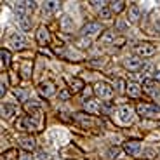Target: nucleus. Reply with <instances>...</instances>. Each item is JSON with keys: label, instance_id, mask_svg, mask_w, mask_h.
Returning <instances> with one entry per match:
<instances>
[{"label": "nucleus", "instance_id": "nucleus-1", "mask_svg": "<svg viewBox=\"0 0 160 160\" xmlns=\"http://www.w3.org/2000/svg\"><path fill=\"white\" fill-rule=\"evenodd\" d=\"M138 113L144 118H160V106L152 103H139L138 104Z\"/></svg>", "mask_w": 160, "mask_h": 160}, {"label": "nucleus", "instance_id": "nucleus-2", "mask_svg": "<svg viewBox=\"0 0 160 160\" xmlns=\"http://www.w3.org/2000/svg\"><path fill=\"white\" fill-rule=\"evenodd\" d=\"M134 52H136L139 58H152L157 52V47L150 42H139V44L134 45Z\"/></svg>", "mask_w": 160, "mask_h": 160}, {"label": "nucleus", "instance_id": "nucleus-3", "mask_svg": "<svg viewBox=\"0 0 160 160\" xmlns=\"http://www.w3.org/2000/svg\"><path fill=\"white\" fill-rule=\"evenodd\" d=\"M113 87L112 85H108L106 82H98L96 85H94V94H96L98 98H101V99H110V98L113 96Z\"/></svg>", "mask_w": 160, "mask_h": 160}, {"label": "nucleus", "instance_id": "nucleus-4", "mask_svg": "<svg viewBox=\"0 0 160 160\" xmlns=\"http://www.w3.org/2000/svg\"><path fill=\"white\" fill-rule=\"evenodd\" d=\"M143 91L146 92L150 98H153V99H160V89H158V85H157V80L146 78L143 82Z\"/></svg>", "mask_w": 160, "mask_h": 160}, {"label": "nucleus", "instance_id": "nucleus-5", "mask_svg": "<svg viewBox=\"0 0 160 160\" xmlns=\"http://www.w3.org/2000/svg\"><path fill=\"white\" fill-rule=\"evenodd\" d=\"M124 66L127 70H131V72H139V70L144 68V61L139 56H129V58H125Z\"/></svg>", "mask_w": 160, "mask_h": 160}, {"label": "nucleus", "instance_id": "nucleus-6", "mask_svg": "<svg viewBox=\"0 0 160 160\" xmlns=\"http://www.w3.org/2000/svg\"><path fill=\"white\" fill-rule=\"evenodd\" d=\"M37 7V2H30V0H24V2H18L16 5V12L18 16H30Z\"/></svg>", "mask_w": 160, "mask_h": 160}, {"label": "nucleus", "instance_id": "nucleus-7", "mask_svg": "<svg viewBox=\"0 0 160 160\" xmlns=\"http://www.w3.org/2000/svg\"><path fill=\"white\" fill-rule=\"evenodd\" d=\"M103 32V26H101V23H96V21H92V23H87L82 28V37H87V38H91V37L98 35V33Z\"/></svg>", "mask_w": 160, "mask_h": 160}, {"label": "nucleus", "instance_id": "nucleus-8", "mask_svg": "<svg viewBox=\"0 0 160 160\" xmlns=\"http://www.w3.org/2000/svg\"><path fill=\"white\" fill-rule=\"evenodd\" d=\"M35 115H38V113H35ZM35 115H26L23 118V127L26 129V131H30V132H37V131H40V120L37 118Z\"/></svg>", "mask_w": 160, "mask_h": 160}, {"label": "nucleus", "instance_id": "nucleus-9", "mask_svg": "<svg viewBox=\"0 0 160 160\" xmlns=\"http://www.w3.org/2000/svg\"><path fill=\"white\" fill-rule=\"evenodd\" d=\"M124 150H125V153H129L131 157H136L138 153L141 152V143H139V141H136V139L127 141V143L124 144Z\"/></svg>", "mask_w": 160, "mask_h": 160}, {"label": "nucleus", "instance_id": "nucleus-10", "mask_svg": "<svg viewBox=\"0 0 160 160\" xmlns=\"http://www.w3.org/2000/svg\"><path fill=\"white\" fill-rule=\"evenodd\" d=\"M118 118L124 122V124H131L132 118H134V112H132L131 106H122L118 110Z\"/></svg>", "mask_w": 160, "mask_h": 160}, {"label": "nucleus", "instance_id": "nucleus-11", "mask_svg": "<svg viewBox=\"0 0 160 160\" xmlns=\"http://www.w3.org/2000/svg\"><path fill=\"white\" fill-rule=\"evenodd\" d=\"M141 91H143V87L138 82H127V91H125V94H129V98H139Z\"/></svg>", "mask_w": 160, "mask_h": 160}, {"label": "nucleus", "instance_id": "nucleus-12", "mask_svg": "<svg viewBox=\"0 0 160 160\" xmlns=\"http://www.w3.org/2000/svg\"><path fill=\"white\" fill-rule=\"evenodd\" d=\"M37 40H38L40 45H47L49 40H51V33H49V30L45 28V26H40L38 32H37Z\"/></svg>", "mask_w": 160, "mask_h": 160}, {"label": "nucleus", "instance_id": "nucleus-13", "mask_svg": "<svg viewBox=\"0 0 160 160\" xmlns=\"http://www.w3.org/2000/svg\"><path fill=\"white\" fill-rule=\"evenodd\" d=\"M84 108L87 113L94 115V113H99L101 106H99V101H96V99H84Z\"/></svg>", "mask_w": 160, "mask_h": 160}, {"label": "nucleus", "instance_id": "nucleus-14", "mask_svg": "<svg viewBox=\"0 0 160 160\" xmlns=\"http://www.w3.org/2000/svg\"><path fill=\"white\" fill-rule=\"evenodd\" d=\"M19 146H21L23 150H26V152H33V150L37 148V141L33 139L32 136L23 138V139H21V143H19Z\"/></svg>", "mask_w": 160, "mask_h": 160}, {"label": "nucleus", "instance_id": "nucleus-15", "mask_svg": "<svg viewBox=\"0 0 160 160\" xmlns=\"http://www.w3.org/2000/svg\"><path fill=\"white\" fill-rule=\"evenodd\" d=\"M54 85L51 84V82H44V84H40V87H38V92L42 94L44 98H49V96H52L54 94Z\"/></svg>", "mask_w": 160, "mask_h": 160}, {"label": "nucleus", "instance_id": "nucleus-16", "mask_svg": "<svg viewBox=\"0 0 160 160\" xmlns=\"http://www.w3.org/2000/svg\"><path fill=\"white\" fill-rule=\"evenodd\" d=\"M11 45L14 49H23L24 47V37L21 35V33H14V35L11 37Z\"/></svg>", "mask_w": 160, "mask_h": 160}, {"label": "nucleus", "instance_id": "nucleus-17", "mask_svg": "<svg viewBox=\"0 0 160 160\" xmlns=\"http://www.w3.org/2000/svg\"><path fill=\"white\" fill-rule=\"evenodd\" d=\"M59 11V2H56V0H49V2H45L44 4V12L45 14H52V12Z\"/></svg>", "mask_w": 160, "mask_h": 160}, {"label": "nucleus", "instance_id": "nucleus-18", "mask_svg": "<svg viewBox=\"0 0 160 160\" xmlns=\"http://www.w3.org/2000/svg\"><path fill=\"white\" fill-rule=\"evenodd\" d=\"M24 110L30 113V115H35V113H40V104L37 101H26L24 103Z\"/></svg>", "mask_w": 160, "mask_h": 160}, {"label": "nucleus", "instance_id": "nucleus-19", "mask_svg": "<svg viewBox=\"0 0 160 160\" xmlns=\"http://www.w3.org/2000/svg\"><path fill=\"white\" fill-rule=\"evenodd\" d=\"M115 40H117V35L112 30H106V32L101 35V42H103V44H115Z\"/></svg>", "mask_w": 160, "mask_h": 160}, {"label": "nucleus", "instance_id": "nucleus-20", "mask_svg": "<svg viewBox=\"0 0 160 160\" xmlns=\"http://www.w3.org/2000/svg\"><path fill=\"white\" fill-rule=\"evenodd\" d=\"M18 21H19V26L23 32H28L32 28V18L30 16H18Z\"/></svg>", "mask_w": 160, "mask_h": 160}, {"label": "nucleus", "instance_id": "nucleus-21", "mask_svg": "<svg viewBox=\"0 0 160 160\" xmlns=\"http://www.w3.org/2000/svg\"><path fill=\"white\" fill-rule=\"evenodd\" d=\"M139 16H141L139 7H138V5H132V7L129 9V21H131V23H136V21L139 19Z\"/></svg>", "mask_w": 160, "mask_h": 160}, {"label": "nucleus", "instance_id": "nucleus-22", "mask_svg": "<svg viewBox=\"0 0 160 160\" xmlns=\"http://www.w3.org/2000/svg\"><path fill=\"white\" fill-rule=\"evenodd\" d=\"M124 9H125V2H122V0H118V2H110V11L115 12V14L122 12Z\"/></svg>", "mask_w": 160, "mask_h": 160}, {"label": "nucleus", "instance_id": "nucleus-23", "mask_svg": "<svg viewBox=\"0 0 160 160\" xmlns=\"http://www.w3.org/2000/svg\"><path fill=\"white\" fill-rule=\"evenodd\" d=\"M61 28H63V32H72L73 30V21L70 19L68 16H63L61 18Z\"/></svg>", "mask_w": 160, "mask_h": 160}, {"label": "nucleus", "instance_id": "nucleus-24", "mask_svg": "<svg viewBox=\"0 0 160 160\" xmlns=\"http://www.w3.org/2000/svg\"><path fill=\"white\" fill-rule=\"evenodd\" d=\"M14 113H16V108H14L12 104H2V117H5V118H11Z\"/></svg>", "mask_w": 160, "mask_h": 160}, {"label": "nucleus", "instance_id": "nucleus-25", "mask_svg": "<svg viewBox=\"0 0 160 160\" xmlns=\"http://www.w3.org/2000/svg\"><path fill=\"white\" fill-rule=\"evenodd\" d=\"M0 58H2V66L7 68L9 63H11V52H9L7 49H2V51H0Z\"/></svg>", "mask_w": 160, "mask_h": 160}, {"label": "nucleus", "instance_id": "nucleus-26", "mask_svg": "<svg viewBox=\"0 0 160 160\" xmlns=\"http://www.w3.org/2000/svg\"><path fill=\"white\" fill-rule=\"evenodd\" d=\"M70 85H72V92L75 94V92H80V91H82V87H84V82H82L80 78H72Z\"/></svg>", "mask_w": 160, "mask_h": 160}, {"label": "nucleus", "instance_id": "nucleus-27", "mask_svg": "<svg viewBox=\"0 0 160 160\" xmlns=\"http://www.w3.org/2000/svg\"><path fill=\"white\" fill-rule=\"evenodd\" d=\"M115 87H117V92L124 94V92L127 91V82H125V80H122V78H118V80L115 82Z\"/></svg>", "mask_w": 160, "mask_h": 160}, {"label": "nucleus", "instance_id": "nucleus-28", "mask_svg": "<svg viewBox=\"0 0 160 160\" xmlns=\"http://www.w3.org/2000/svg\"><path fill=\"white\" fill-rule=\"evenodd\" d=\"M77 45H78L80 49H87L89 45H91V38H87V37H82V38L77 40Z\"/></svg>", "mask_w": 160, "mask_h": 160}, {"label": "nucleus", "instance_id": "nucleus-29", "mask_svg": "<svg viewBox=\"0 0 160 160\" xmlns=\"http://www.w3.org/2000/svg\"><path fill=\"white\" fill-rule=\"evenodd\" d=\"M104 63H106V59H103V58H94V59H91V61H89V64H91V66H96V68L103 66Z\"/></svg>", "mask_w": 160, "mask_h": 160}, {"label": "nucleus", "instance_id": "nucleus-30", "mask_svg": "<svg viewBox=\"0 0 160 160\" xmlns=\"http://www.w3.org/2000/svg\"><path fill=\"white\" fill-rule=\"evenodd\" d=\"M75 118L78 120V122H80L82 125H91V124H92V122H91V118H89V117L85 118V117L82 115V113H77V115H75Z\"/></svg>", "mask_w": 160, "mask_h": 160}, {"label": "nucleus", "instance_id": "nucleus-31", "mask_svg": "<svg viewBox=\"0 0 160 160\" xmlns=\"http://www.w3.org/2000/svg\"><path fill=\"white\" fill-rule=\"evenodd\" d=\"M99 18L101 19H112V11H110L108 7H104L99 11Z\"/></svg>", "mask_w": 160, "mask_h": 160}, {"label": "nucleus", "instance_id": "nucleus-32", "mask_svg": "<svg viewBox=\"0 0 160 160\" xmlns=\"http://www.w3.org/2000/svg\"><path fill=\"white\" fill-rule=\"evenodd\" d=\"M112 110H113V103H110V101H104V103L101 104V112L106 113V115H108Z\"/></svg>", "mask_w": 160, "mask_h": 160}, {"label": "nucleus", "instance_id": "nucleus-33", "mask_svg": "<svg viewBox=\"0 0 160 160\" xmlns=\"http://www.w3.org/2000/svg\"><path fill=\"white\" fill-rule=\"evenodd\" d=\"M70 96H72V92H68V91H61V92H59V99H61V101L70 99Z\"/></svg>", "mask_w": 160, "mask_h": 160}, {"label": "nucleus", "instance_id": "nucleus-34", "mask_svg": "<svg viewBox=\"0 0 160 160\" xmlns=\"http://www.w3.org/2000/svg\"><path fill=\"white\" fill-rule=\"evenodd\" d=\"M104 4H106V2H98V0H92V2H91L92 7H98L99 11H101V9H104Z\"/></svg>", "mask_w": 160, "mask_h": 160}, {"label": "nucleus", "instance_id": "nucleus-35", "mask_svg": "<svg viewBox=\"0 0 160 160\" xmlns=\"http://www.w3.org/2000/svg\"><path fill=\"white\" fill-rule=\"evenodd\" d=\"M16 96L19 98L21 101H24V103H26V94H24L23 91H19V89H16Z\"/></svg>", "mask_w": 160, "mask_h": 160}, {"label": "nucleus", "instance_id": "nucleus-36", "mask_svg": "<svg viewBox=\"0 0 160 160\" xmlns=\"http://www.w3.org/2000/svg\"><path fill=\"white\" fill-rule=\"evenodd\" d=\"M49 158V155L45 152H38L37 153V160H47Z\"/></svg>", "mask_w": 160, "mask_h": 160}, {"label": "nucleus", "instance_id": "nucleus-37", "mask_svg": "<svg viewBox=\"0 0 160 160\" xmlns=\"http://www.w3.org/2000/svg\"><path fill=\"white\" fill-rule=\"evenodd\" d=\"M117 155H118V148H112L108 152V157L110 158H117Z\"/></svg>", "mask_w": 160, "mask_h": 160}, {"label": "nucleus", "instance_id": "nucleus-38", "mask_svg": "<svg viewBox=\"0 0 160 160\" xmlns=\"http://www.w3.org/2000/svg\"><path fill=\"white\" fill-rule=\"evenodd\" d=\"M11 155H14V150H9L7 153H4V155H2V160H11Z\"/></svg>", "mask_w": 160, "mask_h": 160}, {"label": "nucleus", "instance_id": "nucleus-39", "mask_svg": "<svg viewBox=\"0 0 160 160\" xmlns=\"http://www.w3.org/2000/svg\"><path fill=\"white\" fill-rule=\"evenodd\" d=\"M19 160H35V157H32L30 153H23V155L19 157Z\"/></svg>", "mask_w": 160, "mask_h": 160}, {"label": "nucleus", "instance_id": "nucleus-40", "mask_svg": "<svg viewBox=\"0 0 160 160\" xmlns=\"http://www.w3.org/2000/svg\"><path fill=\"white\" fill-rule=\"evenodd\" d=\"M155 80H157V82H160V72H155Z\"/></svg>", "mask_w": 160, "mask_h": 160}, {"label": "nucleus", "instance_id": "nucleus-41", "mask_svg": "<svg viewBox=\"0 0 160 160\" xmlns=\"http://www.w3.org/2000/svg\"><path fill=\"white\" fill-rule=\"evenodd\" d=\"M158 127H160V124H158Z\"/></svg>", "mask_w": 160, "mask_h": 160}]
</instances>
